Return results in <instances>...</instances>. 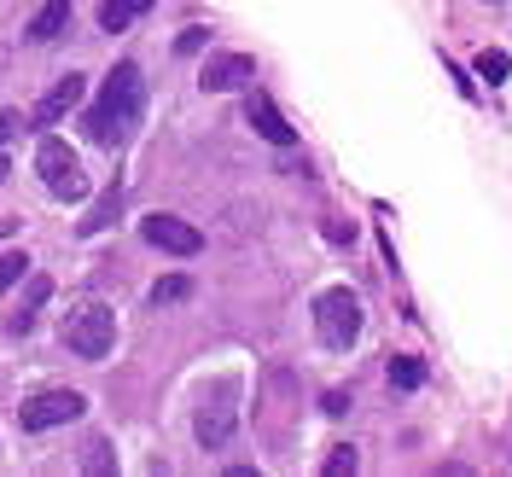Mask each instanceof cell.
<instances>
[{"label": "cell", "mask_w": 512, "mask_h": 477, "mask_svg": "<svg viewBox=\"0 0 512 477\" xmlns=\"http://www.w3.org/2000/svg\"><path fill=\"white\" fill-rule=\"evenodd\" d=\"M140 111H146V76H140V64H117L105 76L99 99L88 105V134L99 146H123L140 123Z\"/></svg>", "instance_id": "cell-1"}, {"label": "cell", "mask_w": 512, "mask_h": 477, "mask_svg": "<svg viewBox=\"0 0 512 477\" xmlns=\"http://www.w3.org/2000/svg\"><path fill=\"white\" fill-rule=\"evenodd\" d=\"M64 344H70V355H82V361H105L111 344H117V315H111L105 303L70 309V315H64Z\"/></svg>", "instance_id": "cell-2"}, {"label": "cell", "mask_w": 512, "mask_h": 477, "mask_svg": "<svg viewBox=\"0 0 512 477\" xmlns=\"http://www.w3.org/2000/svg\"><path fill=\"white\" fill-rule=\"evenodd\" d=\"M315 332H320V344H326V350H350L355 338H361V297H355V291H344V286L320 291Z\"/></svg>", "instance_id": "cell-3"}, {"label": "cell", "mask_w": 512, "mask_h": 477, "mask_svg": "<svg viewBox=\"0 0 512 477\" xmlns=\"http://www.w3.org/2000/svg\"><path fill=\"white\" fill-rule=\"evenodd\" d=\"M35 175L59 192V198H82V192H88V181H82V163H76V152L64 146L59 134H47V140L35 146Z\"/></svg>", "instance_id": "cell-4"}, {"label": "cell", "mask_w": 512, "mask_h": 477, "mask_svg": "<svg viewBox=\"0 0 512 477\" xmlns=\"http://www.w3.org/2000/svg\"><path fill=\"white\" fill-rule=\"evenodd\" d=\"M82 396L76 390H41V396H30L24 408H18V425L24 431H53V425H70V419H82Z\"/></svg>", "instance_id": "cell-5"}, {"label": "cell", "mask_w": 512, "mask_h": 477, "mask_svg": "<svg viewBox=\"0 0 512 477\" xmlns=\"http://www.w3.org/2000/svg\"><path fill=\"white\" fill-rule=\"evenodd\" d=\"M140 239L158 245V251H169V256H198L204 251V233H198L192 222H181V216H140Z\"/></svg>", "instance_id": "cell-6"}, {"label": "cell", "mask_w": 512, "mask_h": 477, "mask_svg": "<svg viewBox=\"0 0 512 477\" xmlns=\"http://www.w3.org/2000/svg\"><path fill=\"white\" fill-rule=\"evenodd\" d=\"M251 76H256V59H245V53H216V59H204V70H198V88L204 94H233Z\"/></svg>", "instance_id": "cell-7"}, {"label": "cell", "mask_w": 512, "mask_h": 477, "mask_svg": "<svg viewBox=\"0 0 512 477\" xmlns=\"http://www.w3.org/2000/svg\"><path fill=\"white\" fill-rule=\"evenodd\" d=\"M233 425H239V408H233V396H227V390L192 414V431H198V443H204V448H227V443H233Z\"/></svg>", "instance_id": "cell-8"}, {"label": "cell", "mask_w": 512, "mask_h": 477, "mask_svg": "<svg viewBox=\"0 0 512 477\" xmlns=\"http://www.w3.org/2000/svg\"><path fill=\"white\" fill-rule=\"evenodd\" d=\"M245 123H251L256 134L268 140V146H297V128L280 117V105H274L268 94H251V99H245Z\"/></svg>", "instance_id": "cell-9"}, {"label": "cell", "mask_w": 512, "mask_h": 477, "mask_svg": "<svg viewBox=\"0 0 512 477\" xmlns=\"http://www.w3.org/2000/svg\"><path fill=\"white\" fill-rule=\"evenodd\" d=\"M82 94H88V82H82L76 70H70V76H59V88L35 105V128H53L64 111H76V105H82Z\"/></svg>", "instance_id": "cell-10"}, {"label": "cell", "mask_w": 512, "mask_h": 477, "mask_svg": "<svg viewBox=\"0 0 512 477\" xmlns=\"http://www.w3.org/2000/svg\"><path fill=\"white\" fill-rule=\"evenodd\" d=\"M64 30H70V0H47L30 18V41H59Z\"/></svg>", "instance_id": "cell-11"}, {"label": "cell", "mask_w": 512, "mask_h": 477, "mask_svg": "<svg viewBox=\"0 0 512 477\" xmlns=\"http://www.w3.org/2000/svg\"><path fill=\"white\" fill-rule=\"evenodd\" d=\"M152 6H158V0H105V6H99V30L117 35V30H128L134 18H146Z\"/></svg>", "instance_id": "cell-12"}, {"label": "cell", "mask_w": 512, "mask_h": 477, "mask_svg": "<svg viewBox=\"0 0 512 477\" xmlns=\"http://www.w3.org/2000/svg\"><path fill=\"white\" fill-rule=\"evenodd\" d=\"M117 204H123V187H117V181H111V187H105V198H99L94 210H88V216H82V233H105V227L117 222Z\"/></svg>", "instance_id": "cell-13"}, {"label": "cell", "mask_w": 512, "mask_h": 477, "mask_svg": "<svg viewBox=\"0 0 512 477\" xmlns=\"http://www.w3.org/2000/svg\"><path fill=\"white\" fill-rule=\"evenodd\" d=\"M47 291H53V280H47V274H35V280H30V297H24V309L6 320V326H12V332H30V326H35V309L47 303Z\"/></svg>", "instance_id": "cell-14"}, {"label": "cell", "mask_w": 512, "mask_h": 477, "mask_svg": "<svg viewBox=\"0 0 512 477\" xmlns=\"http://www.w3.org/2000/svg\"><path fill=\"white\" fill-rule=\"evenodd\" d=\"M507 70H512V59L501 53V47H483V53H478V76L489 82V88H501V82H507Z\"/></svg>", "instance_id": "cell-15"}, {"label": "cell", "mask_w": 512, "mask_h": 477, "mask_svg": "<svg viewBox=\"0 0 512 477\" xmlns=\"http://www.w3.org/2000/svg\"><path fill=\"white\" fill-rule=\"evenodd\" d=\"M390 384H396V390H419V384H425V367H419L414 355H396V361H390Z\"/></svg>", "instance_id": "cell-16"}, {"label": "cell", "mask_w": 512, "mask_h": 477, "mask_svg": "<svg viewBox=\"0 0 512 477\" xmlns=\"http://www.w3.org/2000/svg\"><path fill=\"white\" fill-rule=\"evenodd\" d=\"M24 274H30V256H24V251H0V297L18 286Z\"/></svg>", "instance_id": "cell-17"}, {"label": "cell", "mask_w": 512, "mask_h": 477, "mask_svg": "<svg viewBox=\"0 0 512 477\" xmlns=\"http://www.w3.org/2000/svg\"><path fill=\"white\" fill-rule=\"evenodd\" d=\"M187 297H192L187 274H169V280H158V286H152V303H158V309H163V303H187Z\"/></svg>", "instance_id": "cell-18"}, {"label": "cell", "mask_w": 512, "mask_h": 477, "mask_svg": "<svg viewBox=\"0 0 512 477\" xmlns=\"http://www.w3.org/2000/svg\"><path fill=\"white\" fill-rule=\"evenodd\" d=\"M361 460H355V448H332L326 454V477H344V472H355Z\"/></svg>", "instance_id": "cell-19"}, {"label": "cell", "mask_w": 512, "mask_h": 477, "mask_svg": "<svg viewBox=\"0 0 512 477\" xmlns=\"http://www.w3.org/2000/svg\"><path fill=\"white\" fill-rule=\"evenodd\" d=\"M82 466H88V472H111L117 460H111V448L105 443H88V460H82Z\"/></svg>", "instance_id": "cell-20"}, {"label": "cell", "mask_w": 512, "mask_h": 477, "mask_svg": "<svg viewBox=\"0 0 512 477\" xmlns=\"http://www.w3.org/2000/svg\"><path fill=\"white\" fill-rule=\"evenodd\" d=\"M18 134H24V117H18V111H0V146L18 140Z\"/></svg>", "instance_id": "cell-21"}, {"label": "cell", "mask_w": 512, "mask_h": 477, "mask_svg": "<svg viewBox=\"0 0 512 477\" xmlns=\"http://www.w3.org/2000/svg\"><path fill=\"white\" fill-rule=\"evenodd\" d=\"M204 41H210V30H187V35H181V41H175V53H187V59H192V53H198Z\"/></svg>", "instance_id": "cell-22"}]
</instances>
